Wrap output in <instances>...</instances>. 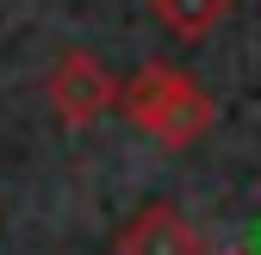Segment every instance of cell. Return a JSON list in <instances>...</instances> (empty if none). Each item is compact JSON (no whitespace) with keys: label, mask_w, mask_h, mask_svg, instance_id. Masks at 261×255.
Instances as JSON below:
<instances>
[{"label":"cell","mask_w":261,"mask_h":255,"mask_svg":"<svg viewBox=\"0 0 261 255\" xmlns=\"http://www.w3.org/2000/svg\"><path fill=\"white\" fill-rule=\"evenodd\" d=\"M118 106L162 149H193V143H205L212 124H218L212 93L193 81L187 69H174V62H143V69L130 75V87L118 93Z\"/></svg>","instance_id":"1"},{"label":"cell","mask_w":261,"mask_h":255,"mask_svg":"<svg viewBox=\"0 0 261 255\" xmlns=\"http://www.w3.org/2000/svg\"><path fill=\"white\" fill-rule=\"evenodd\" d=\"M149 19L180 44H205L230 19V0H149Z\"/></svg>","instance_id":"4"},{"label":"cell","mask_w":261,"mask_h":255,"mask_svg":"<svg viewBox=\"0 0 261 255\" xmlns=\"http://www.w3.org/2000/svg\"><path fill=\"white\" fill-rule=\"evenodd\" d=\"M44 93H50V112L69 124V131H81V124L106 118V112L118 106L124 87H118V75H112L93 50H62L56 69H50V81H44Z\"/></svg>","instance_id":"2"},{"label":"cell","mask_w":261,"mask_h":255,"mask_svg":"<svg viewBox=\"0 0 261 255\" xmlns=\"http://www.w3.org/2000/svg\"><path fill=\"white\" fill-rule=\"evenodd\" d=\"M224 255H243V249H224Z\"/></svg>","instance_id":"5"},{"label":"cell","mask_w":261,"mask_h":255,"mask_svg":"<svg viewBox=\"0 0 261 255\" xmlns=\"http://www.w3.org/2000/svg\"><path fill=\"white\" fill-rule=\"evenodd\" d=\"M112 255H212L205 249V231L168 199H155L143 212H130V224L118 231Z\"/></svg>","instance_id":"3"}]
</instances>
